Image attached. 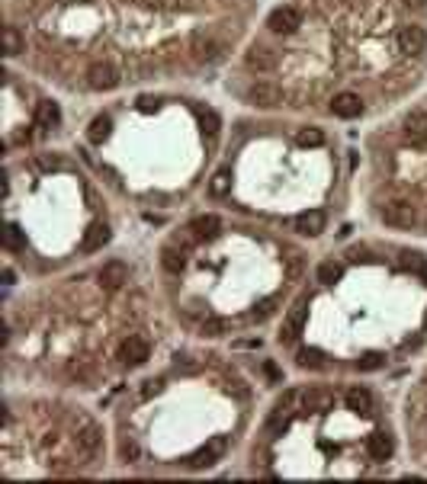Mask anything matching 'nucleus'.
Here are the masks:
<instances>
[{
    "label": "nucleus",
    "mask_w": 427,
    "mask_h": 484,
    "mask_svg": "<svg viewBox=\"0 0 427 484\" xmlns=\"http://www.w3.org/2000/svg\"><path fill=\"white\" fill-rule=\"evenodd\" d=\"M379 219L386 221L389 228H402V231H405V228H414V225H418V212H414V205L412 202H402V199L382 205Z\"/></svg>",
    "instance_id": "1"
},
{
    "label": "nucleus",
    "mask_w": 427,
    "mask_h": 484,
    "mask_svg": "<svg viewBox=\"0 0 427 484\" xmlns=\"http://www.w3.org/2000/svg\"><path fill=\"white\" fill-rule=\"evenodd\" d=\"M299 26H302V13H299L296 7H276V10H270V16H267V29L276 32V36H290V32H296Z\"/></svg>",
    "instance_id": "2"
},
{
    "label": "nucleus",
    "mask_w": 427,
    "mask_h": 484,
    "mask_svg": "<svg viewBox=\"0 0 427 484\" xmlns=\"http://www.w3.org/2000/svg\"><path fill=\"white\" fill-rule=\"evenodd\" d=\"M87 83H90V90H113L119 87V71L109 61H93L87 68Z\"/></svg>",
    "instance_id": "3"
},
{
    "label": "nucleus",
    "mask_w": 427,
    "mask_h": 484,
    "mask_svg": "<svg viewBox=\"0 0 427 484\" xmlns=\"http://www.w3.org/2000/svg\"><path fill=\"white\" fill-rule=\"evenodd\" d=\"M248 103H254V106H264V109H273L283 103V90L276 87V83H267V81H257L248 87Z\"/></svg>",
    "instance_id": "4"
},
{
    "label": "nucleus",
    "mask_w": 427,
    "mask_h": 484,
    "mask_svg": "<svg viewBox=\"0 0 427 484\" xmlns=\"http://www.w3.org/2000/svg\"><path fill=\"white\" fill-rule=\"evenodd\" d=\"M395 42H398V52H405V55H421V52H427V32H424V26H402L398 29V36H395Z\"/></svg>",
    "instance_id": "5"
},
{
    "label": "nucleus",
    "mask_w": 427,
    "mask_h": 484,
    "mask_svg": "<svg viewBox=\"0 0 427 484\" xmlns=\"http://www.w3.org/2000/svg\"><path fill=\"white\" fill-rule=\"evenodd\" d=\"M148 356H151V347H148L145 337H135V333H132V337H126V340H122L119 359H122L126 366H142V363L148 359Z\"/></svg>",
    "instance_id": "6"
},
{
    "label": "nucleus",
    "mask_w": 427,
    "mask_h": 484,
    "mask_svg": "<svg viewBox=\"0 0 427 484\" xmlns=\"http://www.w3.org/2000/svg\"><path fill=\"white\" fill-rule=\"evenodd\" d=\"M405 141L412 148H424L427 144V113L424 109H414L408 119H405Z\"/></svg>",
    "instance_id": "7"
},
{
    "label": "nucleus",
    "mask_w": 427,
    "mask_h": 484,
    "mask_svg": "<svg viewBox=\"0 0 427 484\" xmlns=\"http://www.w3.org/2000/svg\"><path fill=\"white\" fill-rule=\"evenodd\" d=\"M222 455H225V439L215 436L212 443H206L203 449H196V452L187 459V465H190V469H209V465H215Z\"/></svg>",
    "instance_id": "8"
},
{
    "label": "nucleus",
    "mask_w": 427,
    "mask_h": 484,
    "mask_svg": "<svg viewBox=\"0 0 427 484\" xmlns=\"http://www.w3.org/2000/svg\"><path fill=\"white\" fill-rule=\"evenodd\" d=\"M366 452H370V459L373 462H389L392 452H395V439H392L389 433H382V430L370 433V436H366Z\"/></svg>",
    "instance_id": "9"
},
{
    "label": "nucleus",
    "mask_w": 427,
    "mask_h": 484,
    "mask_svg": "<svg viewBox=\"0 0 427 484\" xmlns=\"http://www.w3.org/2000/svg\"><path fill=\"white\" fill-rule=\"evenodd\" d=\"M276 52L270 46H251L248 48V55H244V64H248V68L251 71H260V74H264V71H273L276 68Z\"/></svg>",
    "instance_id": "10"
},
{
    "label": "nucleus",
    "mask_w": 427,
    "mask_h": 484,
    "mask_svg": "<svg viewBox=\"0 0 427 484\" xmlns=\"http://www.w3.org/2000/svg\"><path fill=\"white\" fill-rule=\"evenodd\" d=\"M331 113H334L337 119H357V116H363V99H360L357 93H337V97L331 99Z\"/></svg>",
    "instance_id": "11"
},
{
    "label": "nucleus",
    "mask_w": 427,
    "mask_h": 484,
    "mask_svg": "<svg viewBox=\"0 0 427 484\" xmlns=\"http://www.w3.org/2000/svg\"><path fill=\"white\" fill-rule=\"evenodd\" d=\"M97 279H100V286L103 289H119L122 282L129 279V266L122 263V260H109V263L100 266Z\"/></svg>",
    "instance_id": "12"
},
{
    "label": "nucleus",
    "mask_w": 427,
    "mask_h": 484,
    "mask_svg": "<svg viewBox=\"0 0 427 484\" xmlns=\"http://www.w3.org/2000/svg\"><path fill=\"white\" fill-rule=\"evenodd\" d=\"M325 212H318V209H309V212H299L296 215V221H292V228H296L299 235H305V237H315V235H321L325 231Z\"/></svg>",
    "instance_id": "13"
},
{
    "label": "nucleus",
    "mask_w": 427,
    "mask_h": 484,
    "mask_svg": "<svg viewBox=\"0 0 427 484\" xmlns=\"http://www.w3.org/2000/svg\"><path fill=\"white\" fill-rule=\"evenodd\" d=\"M302 324H305V298H302V302H296V308H290V314H286V321H283L280 340L283 343H292L299 337V331H302Z\"/></svg>",
    "instance_id": "14"
},
{
    "label": "nucleus",
    "mask_w": 427,
    "mask_h": 484,
    "mask_svg": "<svg viewBox=\"0 0 427 484\" xmlns=\"http://www.w3.org/2000/svg\"><path fill=\"white\" fill-rule=\"evenodd\" d=\"M100 443H103V433H100L97 424H87L84 430L77 433V449H81L84 459H93L100 452Z\"/></svg>",
    "instance_id": "15"
},
{
    "label": "nucleus",
    "mask_w": 427,
    "mask_h": 484,
    "mask_svg": "<svg viewBox=\"0 0 427 484\" xmlns=\"http://www.w3.org/2000/svg\"><path fill=\"white\" fill-rule=\"evenodd\" d=\"M190 231L196 237H203V241H212V237L222 231V221H219V215H199V219H193Z\"/></svg>",
    "instance_id": "16"
},
{
    "label": "nucleus",
    "mask_w": 427,
    "mask_h": 484,
    "mask_svg": "<svg viewBox=\"0 0 427 484\" xmlns=\"http://www.w3.org/2000/svg\"><path fill=\"white\" fill-rule=\"evenodd\" d=\"M107 241H109V228L107 225H90L87 228V235H84V241H81V250H84V254H93V250H100Z\"/></svg>",
    "instance_id": "17"
},
{
    "label": "nucleus",
    "mask_w": 427,
    "mask_h": 484,
    "mask_svg": "<svg viewBox=\"0 0 427 484\" xmlns=\"http://www.w3.org/2000/svg\"><path fill=\"white\" fill-rule=\"evenodd\" d=\"M61 122V109L55 106V103H39L36 106V125L39 129H55V125H58Z\"/></svg>",
    "instance_id": "18"
},
{
    "label": "nucleus",
    "mask_w": 427,
    "mask_h": 484,
    "mask_svg": "<svg viewBox=\"0 0 427 484\" xmlns=\"http://www.w3.org/2000/svg\"><path fill=\"white\" fill-rule=\"evenodd\" d=\"M344 401H347V410H357V414H366V410L373 408V394L366 392V388H351V392H347V398H344Z\"/></svg>",
    "instance_id": "19"
},
{
    "label": "nucleus",
    "mask_w": 427,
    "mask_h": 484,
    "mask_svg": "<svg viewBox=\"0 0 427 484\" xmlns=\"http://www.w3.org/2000/svg\"><path fill=\"white\" fill-rule=\"evenodd\" d=\"M109 129H113V119H109V116H97V119L90 122V129H87V138H90L93 144H103L109 138Z\"/></svg>",
    "instance_id": "20"
},
{
    "label": "nucleus",
    "mask_w": 427,
    "mask_h": 484,
    "mask_svg": "<svg viewBox=\"0 0 427 484\" xmlns=\"http://www.w3.org/2000/svg\"><path fill=\"white\" fill-rule=\"evenodd\" d=\"M161 263H164V270L168 272H183L187 270V257H183V250H177V247L161 250Z\"/></svg>",
    "instance_id": "21"
},
{
    "label": "nucleus",
    "mask_w": 427,
    "mask_h": 484,
    "mask_svg": "<svg viewBox=\"0 0 427 484\" xmlns=\"http://www.w3.org/2000/svg\"><path fill=\"white\" fill-rule=\"evenodd\" d=\"M193 48H196V58H203V61L222 58V42H215V39H203V36H199L196 42H193Z\"/></svg>",
    "instance_id": "22"
},
{
    "label": "nucleus",
    "mask_w": 427,
    "mask_h": 484,
    "mask_svg": "<svg viewBox=\"0 0 427 484\" xmlns=\"http://www.w3.org/2000/svg\"><path fill=\"white\" fill-rule=\"evenodd\" d=\"M341 272H344V266L337 263V260H321V263H318V270H315V276H318V282H325V286H331V282H337V279H341Z\"/></svg>",
    "instance_id": "23"
},
{
    "label": "nucleus",
    "mask_w": 427,
    "mask_h": 484,
    "mask_svg": "<svg viewBox=\"0 0 427 484\" xmlns=\"http://www.w3.org/2000/svg\"><path fill=\"white\" fill-rule=\"evenodd\" d=\"M296 363L302 366V369H321V366H325V353L315 347H305V350H299Z\"/></svg>",
    "instance_id": "24"
},
{
    "label": "nucleus",
    "mask_w": 427,
    "mask_h": 484,
    "mask_svg": "<svg viewBox=\"0 0 427 484\" xmlns=\"http://www.w3.org/2000/svg\"><path fill=\"white\" fill-rule=\"evenodd\" d=\"M331 404H334V398L328 392H321V388L305 394V410H331Z\"/></svg>",
    "instance_id": "25"
},
{
    "label": "nucleus",
    "mask_w": 427,
    "mask_h": 484,
    "mask_svg": "<svg viewBox=\"0 0 427 484\" xmlns=\"http://www.w3.org/2000/svg\"><path fill=\"white\" fill-rule=\"evenodd\" d=\"M209 189H212V196H229V189H231V170H229V167L215 170V177H212V183H209Z\"/></svg>",
    "instance_id": "26"
},
{
    "label": "nucleus",
    "mask_w": 427,
    "mask_h": 484,
    "mask_svg": "<svg viewBox=\"0 0 427 484\" xmlns=\"http://www.w3.org/2000/svg\"><path fill=\"white\" fill-rule=\"evenodd\" d=\"M4 52H7L10 58L23 52V36H20L16 26H7V29H4Z\"/></svg>",
    "instance_id": "27"
},
{
    "label": "nucleus",
    "mask_w": 427,
    "mask_h": 484,
    "mask_svg": "<svg viewBox=\"0 0 427 484\" xmlns=\"http://www.w3.org/2000/svg\"><path fill=\"white\" fill-rule=\"evenodd\" d=\"M296 141H299V148H321V144H325V132L321 129H299Z\"/></svg>",
    "instance_id": "28"
},
{
    "label": "nucleus",
    "mask_w": 427,
    "mask_h": 484,
    "mask_svg": "<svg viewBox=\"0 0 427 484\" xmlns=\"http://www.w3.org/2000/svg\"><path fill=\"white\" fill-rule=\"evenodd\" d=\"M382 366H386V356L376 353V350H370V353H363L357 359V369L360 372H376V369H382Z\"/></svg>",
    "instance_id": "29"
},
{
    "label": "nucleus",
    "mask_w": 427,
    "mask_h": 484,
    "mask_svg": "<svg viewBox=\"0 0 427 484\" xmlns=\"http://www.w3.org/2000/svg\"><path fill=\"white\" fill-rule=\"evenodd\" d=\"M4 244H7L10 250H23L26 247V237H23V231H20V225H7V231H4Z\"/></svg>",
    "instance_id": "30"
},
{
    "label": "nucleus",
    "mask_w": 427,
    "mask_h": 484,
    "mask_svg": "<svg viewBox=\"0 0 427 484\" xmlns=\"http://www.w3.org/2000/svg\"><path fill=\"white\" fill-rule=\"evenodd\" d=\"M286 427H290V414H286V408H280V404H276L273 417L267 420V430H270V433H283Z\"/></svg>",
    "instance_id": "31"
},
{
    "label": "nucleus",
    "mask_w": 427,
    "mask_h": 484,
    "mask_svg": "<svg viewBox=\"0 0 427 484\" xmlns=\"http://www.w3.org/2000/svg\"><path fill=\"white\" fill-rule=\"evenodd\" d=\"M225 331H229V324H225L222 318H206L203 321V333H206V337H222Z\"/></svg>",
    "instance_id": "32"
},
{
    "label": "nucleus",
    "mask_w": 427,
    "mask_h": 484,
    "mask_svg": "<svg viewBox=\"0 0 427 484\" xmlns=\"http://www.w3.org/2000/svg\"><path fill=\"white\" fill-rule=\"evenodd\" d=\"M273 311H276V298H264V302H260L257 308L251 311V318H254V321H267L270 314H273Z\"/></svg>",
    "instance_id": "33"
},
{
    "label": "nucleus",
    "mask_w": 427,
    "mask_h": 484,
    "mask_svg": "<svg viewBox=\"0 0 427 484\" xmlns=\"http://www.w3.org/2000/svg\"><path fill=\"white\" fill-rule=\"evenodd\" d=\"M119 452H122V459H126V462H138V459H142V449H138V443H132V439L122 443Z\"/></svg>",
    "instance_id": "34"
},
{
    "label": "nucleus",
    "mask_w": 427,
    "mask_h": 484,
    "mask_svg": "<svg viewBox=\"0 0 427 484\" xmlns=\"http://www.w3.org/2000/svg\"><path fill=\"white\" fill-rule=\"evenodd\" d=\"M145 7H154V10H177L180 0H142Z\"/></svg>",
    "instance_id": "35"
},
{
    "label": "nucleus",
    "mask_w": 427,
    "mask_h": 484,
    "mask_svg": "<svg viewBox=\"0 0 427 484\" xmlns=\"http://www.w3.org/2000/svg\"><path fill=\"white\" fill-rule=\"evenodd\" d=\"M161 388H164V382H161V378H148L145 388H142V394H145V398H151V394H158Z\"/></svg>",
    "instance_id": "36"
},
{
    "label": "nucleus",
    "mask_w": 427,
    "mask_h": 484,
    "mask_svg": "<svg viewBox=\"0 0 427 484\" xmlns=\"http://www.w3.org/2000/svg\"><path fill=\"white\" fill-rule=\"evenodd\" d=\"M203 125H206V129L215 135V132H219V116H215V113H203Z\"/></svg>",
    "instance_id": "37"
},
{
    "label": "nucleus",
    "mask_w": 427,
    "mask_h": 484,
    "mask_svg": "<svg viewBox=\"0 0 427 484\" xmlns=\"http://www.w3.org/2000/svg\"><path fill=\"white\" fill-rule=\"evenodd\" d=\"M138 109H142V113H151V109H154V99L142 97V99H138Z\"/></svg>",
    "instance_id": "38"
},
{
    "label": "nucleus",
    "mask_w": 427,
    "mask_h": 484,
    "mask_svg": "<svg viewBox=\"0 0 427 484\" xmlns=\"http://www.w3.org/2000/svg\"><path fill=\"white\" fill-rule=\"evenodd\" d=\"M264 372H267V375L273 378V382L280 378V369H276V363H267V366H264Z\"/></svg>",
    "instance_id": "39"
},
{
    "label": "nucleus",
    "mask_w": 427,
    "mask_h": 484,
    "mask_svg": "<svg viewBox=\"0 0 427 484\" xmlns=\"http://www.w3.org/2000/svg\"><path fill=\"white\" fill-rule=\"evenodd\" d=\"M414 272H418V276H421V282H424V286H427V257L421 260V266H418V270H414Z\"/></svg>",
    "instance_id": "40"
},
{
    "label": "nucleus",
    "mask_w": 427,
    "mask_h": 484,
    "mask_svg": "<svg viewBox=\"0 0 427 484\" xmlns=\"http://www.w3.org/2000/svg\"><path fill=\"white\" fill-rule=\"evenodd\" d=\"M402 4H408V7H424L427 0H402Z\"/></svg>",
    "instance_id": "41"
},
{
    "label": "nucleus",
    "mask_w": 427,
    "mask_h": 484,
    "mask_svg": "<svg viewBox=\"0 0 427 484\" xmlns=\"http://www.w3.org/2000/svg\"><path fill=\"white\" fill-rule=\"evenodd\" d=\"M424 228H427V219H424Z\"/></svg>",
    "instance_id": "42"
}]
</instances>
